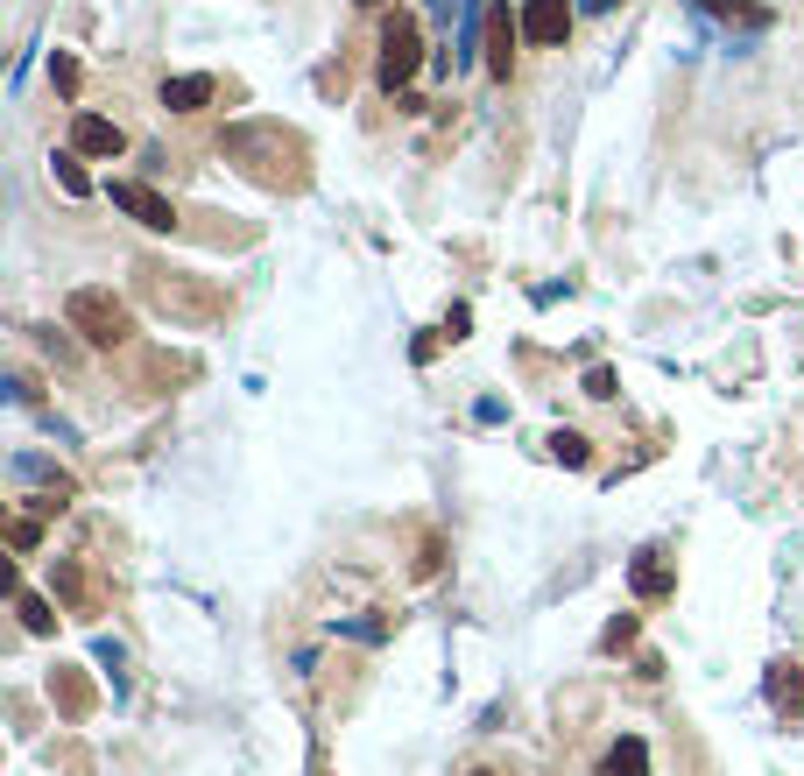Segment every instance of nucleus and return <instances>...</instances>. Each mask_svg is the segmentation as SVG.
I'll use <instances>...</instances> for the list:
<instances>
[{
    "label": "nucleus",
    "instance_id": "obj_17",
    "mask_svg": "<svg viewBox=\"0 0 804 776\" xmlns=\"http://www.w3.org/2000/svg\"><path fill=\"white\" fill-rule=\"evenodd\" d=\"M50 692L64 699V713H93V692H85V678H71V670H57V678H50Z\"/></svg>",
    "mask_w": 804,
    "mask_h": 776
},
{
    "label": "nucleus",
    "instance_id": "obj_3",
    "mask_svg": "<svg viewBox=\"0 0 804 776\" xmlns=\"http://www.w3.org/2000/svg\"><path fill=\"white\" fill-rule=\"evenodd\" d=\"M416 64H424V36H416V22H410V14H389V28H381V64H375L381 93H402V85L416 78Z\"/></svg>",
    "mask_w": 804,
    "mask_h": 776
},
{
    "label": "nucleus",
    "instance_id": "obj_12",
    "mask_svg": "<svg viewBox=\"0 0 804 776\" xmlns=\"http://www.w3.org/2000/svg\"><path fill=\"white\" fill-rule=\"evenodd\" d=\"M712 22H741V28H769V8H748V0H698Z\"/></svg>",
    "mask_w": 804,
    "mask_h": 776
},
{
    "label": "nucleus",
    "instance_id": "obj_2",
    "mask_svg": "<svg viewBox=\"0 0 804 776\" xmlns=\"http://www.w3.org/2000/svg\"><path fill=\"white\" fill-rule=\"evenodd\" d=\"M64 325L85 339V347H121V339L134 332L127 304H121L113 290H71V304H64Z\"/></svg>",
    "mask_w": 804,
    "mask_h": 776
},
{
    "label": "nucleus",
    "instance_id": "obj_25",
    "mask_svg": "<svg viewBox=\"0 0 804 776\" xmlns=\"http://www.w3.org/2000/svg\"><path fill=\"white\" fill-rule=\"evenodd\" d=\"M367 8H375V0H367Z\"/></svg>",
    "mask_w": 804,
    "mask_h": 776
},
{
    "label": "nucleus",
    "instance_id": "obj_24",
    "mask_svg": "<svg viewBox=\"0 0 804 776\" xmlns=\"http://www.w3.org/2000/svg\"><path fill=\"white\" fill-rule=\"evenodd\" d=\"M473 776H495V769H473Z\"/></svg>",
    "mask_w": 804,
    "mask_h": 776
},
{
    "label": "nucleus",
    "instance_id": "obj_13",
    "mask_svg": "<svg viewBox=\"0 0 804 776\" xmlns=\"http://www.w3.org/2000/svg\"><path fill=\"white\" fill-rule=\"evenodd\" d=\"M14 607H22V629H28V635H50V629H57V615H50V601H42V593L14 586Z\"/></svg>",
    "mask_w": 804,
    "mask_h": 776
},
{
    "label": "nucleus",
    "instance_id": "obj_21",
    "mask_svg": "<svg viewBox=\"0 0 804 776\" xmlns=\"http://www.w3.org/2000/svg\"><path fill=\"white\" fill-rule=\"evenodd\" d=\"M93 656H99V664H107V670H113V684H121V664H127V650H121V643H113V635H99V643H93Z\"/></svg>",
    "mask_w": 804,
    "mask_h": 776
},
{
    "label": "nucleus",
    "instance_id": "obj_8",
    "mask_svg": "<svg viewBox=\"0 0 804 776\" xmlns=\"http://www.w3.org/2000/svg\"><path fill=\"white\" fill-rule=\"evenodd\" d=\"M71 148H78V156H121L127 134L113 128L107 113H78V121H71Z\"/></svg>",
    "mask_w": 804,
    "mask_h": 776
},
{
    "label": "nucleus",
    "instance_id": "obj_23",
    "mask_svg": "<svg viewBox=\"0 0 804 776\" xmlns=\"http://www.w3.org/2000/svg\"><path fill=\"white\" fill-rule=\"evenodd\" d=\"M586 8H614V0H586Z\"/></svg>",
    "mask_w": 804,
    "mask_h": 776
},
{
    "label": "nucleus",
    "instance_id": "obj_4",
    "mask_svg": "<svg viewBox=\"0 0 804 776\" xmlns=\"http://www.w3.org/2000/svg\"><path fill=\"white\" fill-rule=\"evenodd\" d=\"M113 205H121L127 219H142V227H156V233L176 227L170 198H162V191H148V184H134V177H121V184H113Z\"/></svg>",
    "mask_w": 804,
    "mask_h": 776
},
{
    "label": "nucleus",
    "instance_id": "obj_14",
    "mask_svg": "<svg viewBox=\"0 0 804 776\" xmlns=\"http://www.w3.org/2000/svg\"><path fill=\"white\" fill-rule=\"evenodd\" d=\"M50 85H57V99H78V85H85V64L71 50H50Z\"/></svg>",
    "mask_w": 804,
    "mask_h": 776
},
{
    "label": "nucleus",
    "instance_id": "obj_18",
    "mask_svg": "<svg viewBox=\"0 0 804 776\" xmlns=\"http://www.w3.org/2000/svg\"><path fill=\"white\" fill-rule=\"evenodd\" d=\"M8 544H14V550H36V544H42V522H36V516H14V522H8Z\"/></svg>",
    "mask_w": 804,
    "mask_h": 776
},
{
    "label": "nucleus",
    "instance_id": "obj_11",
    "mask_svg": "<svg viewBox=\"0 0 804 776\" xmlns=\"http://www.w3.org/2000/svg\"><path fill=\"white\" fill-rule=\"evenodd\" d=\"M600 776H649V749H643L635 735H621L614 749L600 755Z\"/></svg>",
    "mask_w": 804,
    "mask_h": 776
},
{
    "label": "nucleus",
    "instance_id": "obj_9",
    "mask_svg": "<svg viewBox=\"0 0 804 776\" xmlns=\"http://www.w3.org/2000/svg\"><path fill=\"white\" fill-rule=\"evenodd\" d=\"M212 93H219V85L205 78V71H176V78H162V107H170V113H198Z\"/></svg>",
    "mask_w": 804,
    "mask_h": 776
},
{
    "label": "nucleus",
    "instance_id": "obj_16",
    "mask_svg": "<svg viewBox=\"0 0 804 776\" xmlns=\"http://www.w3.org/2000/svg\"><path fill=\"white\" fill-rule=\"evenodd\" d=\"M550 459H558V466H586L593 445L578 438V431H550Z\"/></svg>",
    "mask_w": 804,
    "mask_h": 776
},
{
    "label": "nucleus",
    "instance_id": "obj_19",
    "mask_svg": "<svg viewBox=\"0 0 804 776\" xmlns=\"http://www.w3.org/2000/svg\"><path fill=\"white\" fill-rule=\"evenodd\" d=\"M629 643H635V615H614L600 629V650H629Z\"/></svg>",
    "mask_w": 804,
    "mask_h": 776
},
{
    "label": "nucleus",
    "instance_id": "obj_6",
    "mask_svg": "<svg viewBox=\"0 0 804 776\" xmlns=\"http://www.w3.org/2000/svg\"><path fill=\"white\" fill-rule=\"evenodd\" d=\"M515 36H523V22L509 8H487V78H509L515 71Z\"/></svg>",
    "mask_w": 804,
    "mask_h": 776
},
{
    "label": "nucleus",
    "instance_id": "obj_10",
    "mask_svg": "<svg viewBox=\"0 0 804 776\" xmlns=\"http://www.w3.org/2000/svg\"><path fill=\"white\" fill-rule=\"evenodd\" d=\"M763 692H769V706H777V713H791V720H797V713H804V670L797 664H769Z\"/></svg>",
    "mask_w": 804,
    "mask_h": 776
},
{
    "label": "nucleus",
    "instance_id": "obj_20",
    "mask_svg": "<svg viewBox=\"0 0 804 776\" xmlns=\"http://www.w3.org/2000/svg\"><path fill=\"white\" fill-rule=\"evenodd\" d=\"M614 388H621V381H614V367H586V396H593V402H607Z\"/></svg>",
    "mask_w": 804,
    "mask_h": 776
},
{
    "label": "nucleus",
    "instance_id": "obj_22",
    "mask_svg": "<svg viewBox=\"0 0 804 776\" xmlns=\"http://www.w3.org/2000/svg\"><path fill=\"white\" fill-rule=\"evenodd\" d=\"M466 332H473V311L452 304V311H444V339H466Z\"/></svg>",
    "mask_w": 804,
    "mask_h": 776
},
{
    "label": "nucleus",
    "instance_id": "obj_7",
    "mask_svg": "<svg viewBox=\"0 0 804 776\" xmlns=\"http://www.w3.org/2000/svg\"><path fill=\"white\" fill-rule=\"evenodd\" d=\"M629 586L643 593V601H663V593H678V565H670L657 544H649V550H635V565H629Z\"/></svg>",
    "mask_w": 804,
    "mask_h": 776
},
{
    "label": "nucleus",
    "instance_id": "obj_1",
    "mask_svg": "<svg viewBox=\"0 0 804 776\" xmlns=\"http://www.w3.org/2000/svg\"><path fill=\"white\" fill-rule=\"evenodd\" d=\"M227 162H241L247 177H255V184H268V191H304V134L296 128H282V121H233L227 128Z\"/></svg>",
    "mask_w": 804,
    "mask_h": 776
},
{
    "label": "nucleus",
    "instance_id": "obj_15",
    "mask_svg": "<svg viewBox=\"0 0 804 776\" xmlns=\"http://www.w3.org/2000/svg\"><path fill=\"white\" fill-rule=\"evenodd\" d=\"M50 177L57 184L71 191V198H85V191H93V177H85V162H78V148H71V156H50Z\"/></svg>",
    "mask_w": 804,
    "mask_h": 776
},
{
    "label": "nucleus",
    "instance_id": "obj_5",
    "mask_svg": "<svg viewBox=\"0 0 804 776\" xmlns=\"http://www.w3.org/2000/svg\"><path fill=\"white\" fill-rule=\"evenodd\" d=\"M523 36L544 43V50H558V43L572 36V0H523Z\"/></svg>",
    "mask_w": 804,
    "mask_h": 776
}]
</instances>
